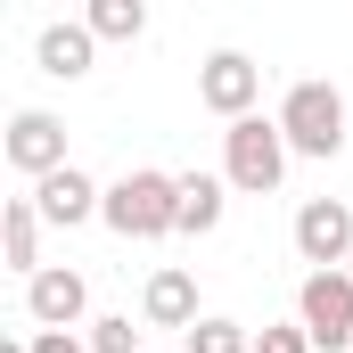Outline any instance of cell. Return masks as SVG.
Returning <instances> with one entry per match:
<instances>
[{"label": "cell", "mask_w": 353, "mask_h": 353, "mask_svg": "<svg viewBox=\"0 0 353 353\" xmlns=\"http://www.w3.org/2000/svg\"><path fill=\"white\" fill-rule=\"evenodd\" d=\"M197 99H205L222 123H247L255 99H263V66H255L247 50H214V58L197 66Z\"/></svg>", "instance_id": "cell-6"}, {"label": "cell", "mask_w": 353, "mask_h": 353, "mask_svg": "<svg viewBox=\"0 0 353 353\" xmlns=\"http://www.w3.org/2000/svg\"><path fill=\"white\" fill-rule=\"evenodd\" d=\"M99 205H107V189H90V173H74V165L50 173V181H33V214H41L50 230H74V222H90Z\"/></svg>", "instance_id": "cell-8"}, {"label": "cell", "mask_w": 353, "mask_h": 353, "mask_svg": "<svg viewBox=\"0 0 353 353\" xmlns=\"http://www.w3.org/2000/svg\"><path fill=\"white\" fill-rule=\"evenodd\" d=\"M99 214H107L115 239H173L181 230V173H123Z\"/></svg>", "instance_id": "cell-1"}, {"label": "cell", "mask_w": 353, "mask_h": 353, "mask_svg": "<svg viewBox=\"0 0 353 353\" xmlns=\"http://www.w3.org/2000/svg\"><path fill=\"white\" fill-rule=\"evenodd\" d=\"M345 271H353V263H345Z\"/></svg>", "instance_id": "cell-20"}, {"label": "cell", "mask_w": 353, "mask_h": 353, "mask_svg": "<svg viewBox=\"0 0 353 353\" xmlns=\"http://www.w3.org/2000/svg\"><path fill=\"white\" fill-rule=\"evenodd\" d=\"M90 50H99L90 25H41V41H33L41 74H58V83H83V74H90Z\"/></svg>", "instance_id": "cell-11"}, {"label": "cell", "mask_w": 353, "mask_h": 353, "mask_svg": "<svg viewBox=\"0 0 353 353\" xmlns=\"http://www.w3.org/2000/svg\"><path fill=\"white\" fill-rule=\"evenodd\" d=\"M255 353H321L304 337V321H279V329H255Z\"/></svg>", "instance_id": "cell-17"}, {"label": "cell", "mask_w": 353, "mask_h": 353, "mask_svg": "<svg viewBox=\"0 0 353 353\" xmlns=\"http://www.w3.org/2000/svg\"><path fill=\"white\" fill-rule=\"evenodd\" d=\"M296 255L312 271H345L353 263V205L345 197H304L296 205Z\"/></svg>", "instance_id": "cell-5"}, {"label": "cell", "mask_w": 353, "mask_h": 353, "mask_svg": "<svg viewBox=\"0 0 353 353\" xmlns=\"http://www.w3.org/2000/svg\"><path fill=\"white\" fill-rule=\"evenodd\" d=\"M0 239H8V263L25 271V279H41V214H33V197H8Z\"/></svg>", "instance_id": "cell-12"}, {"label": "cell", "mask_w": 353, "mask_h": 353, "mask_svg": "<svg viewBox=\"0 0 353 353\" xmlns=\"http://www.w3.org/2000/svg\"><path fill=\"white\" fill-rule=\"evenodd\" d=\"M288 173V132H279V115H247V123H230L222 132V181L230 189H247V197H271Z\"/></svg>", "instance_id": "cell-2"}, {"label": "cell", "mask_w": 353, "mask_h": 353, "mask_svg": "<svg viewBox=\"0 0 353 353\" xmlns=\"http://www.w3.org/2000/svg\"><path fill=\"white\" fill-rule=\"evenodd\" d=\"M222 230V181L214 173H181V239Z\"/></svg>", "instance_id": "cell-13"}, {"label": "cell", "mask_w": 353, "mask_h": 353, "mask_svg": "<svg viewBox=\"0 0 353 353\" xmlns=\"http://www.w3.org/2000/svg\"><path fill=\"white\" fill-rule=\"evenodd\" d=\"M0 148H8V165H17V173H33V181L66 173V123H58V115H41V107H17Z\"/></svg>", "instance_id": "cell-7"}, {"label": "cell", "mask_w": 353, "mask_h": 353, "mask_svg": "<svg viewBox=\"0 0 353 353\" xmlns=\"http://www.w3.org/2000/svg\"><path fill=\"white\" fill-rule=\"evenodd\" d=\"M189 353H255V337H247L239 321H222V312H214V321H197V329H189Z\"/></svg>", "instance_id": "cell-15"}, {"label": "cell", "mask_w": 353, "mask_h": 353, "mask_svg": "<svg viewBox=\"0 0 353 353\" xmlns=\"http://www.w3.org/2000/svg\"><path fill=\"white\" fill-rule=\"evenodd\" d=\"M140 312H148V329H197V279H189L181 263H165L157 279H148Z\"/></svg>", "instance_id": "cell-10"}, {"label": "cell", "mask_w": 353, "mask_h": 353, "mask_svg": "<svg viewBox=\"0 0 353 353\" xmlns=\"http://www.w3.org/2000/svg\"><path fill=\"white\" fill-rule=\"evenodd\" d=\"M296 321L321 353H345L353 345V271H312L296 288Z\"/></svg>", "instance_id": "cell-4"}, {"label": "cell", "mask_w": 353, "mask_h": 353, "mask_svg": "<svg viewBox=\"0 0 353 353\" xmlns=\"http://www.w3.org/2000/svg\"><path fill=\"white\" fill-rule=\"evenodd\" d=\"M0 353H33V337H25V345H17V337H0Z\"/></svg>", "instance_id": "cell-19"}, {"label": "cell", "mask_w": 353, "mask_h": 353, "mask_svg": "<svg viewBox=\"0 0 353 353\" xmlns=\"http://www.w3.org/2000/svg\"><path fill=\"white\" fill-rule=\"evenodd\" d=\"M83 304H90L83 271H41V279H25V312H33L41 329H74Z\"/></svg>", "instance_id": "cell-9"}, {"label": "cell", "mask_w": 353, "mask_h": 353, "mask_svg": "<svg viewBox=\"0 0 353 353\" xmlns=\"http://www.w3.org/2000/svg\"><path fill=\"white\" fill-rule=\"evenodd\" d=\"M83 25L99 33V41H140V25H148V8L140 0H90Z\"/></svg>", "instance_id": "cell-14"}, {"label": "cell", "mask_w": 353, "mask_h": 353, "mask_svg": "<svg viewBox=\"0 0 353 353\" xmlns=\"http://www.w3.org/2000/svg\"><path fill=\"white\" fill-rule=\"evenodd\" d=\"M33 353H90V345H74V329H33Z\"/></svg>", "instance_id": "cell-18"}, {"label": "cell", "mask_w": 353, "mask_h": 353, "mask_svg": "<svg viewBox=\"0 0 353 353\" xmlns=\"http://www.w3.org/2000/svg\"><path fill=\"white\" fill-rule=\"evenodd\" d=\"M279 132H288L296 157H337L345 148V99L329 83H296L279 99Z\"/></svg>", "instance_id": "cell-3"}, {"label": "cell", "mask_w": 353, "mask_h": 353, "mask_svg": "<svg viewBox=\"0 0 353 353\" xmlns=\"http://www.w3.org/2000/svg\"><path fill=\"white\" fill-rule=\"evenodd\" d=\"M90 353H140L132 312H107V321H90Z\"/></svg>", "instance_id": "cell-16"}]
</instances>
